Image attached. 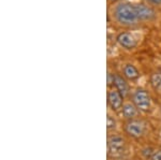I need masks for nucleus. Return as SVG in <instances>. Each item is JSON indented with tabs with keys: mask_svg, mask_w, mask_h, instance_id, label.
<instances>
[{
	"mask_svg": "<svg viewBox=\"0 0 161 160\" xmlns=\"http://www.w3.org/2000/svg\"><path fill=\"white\" fill-rule=\"evenodd\" d=\"M115 15L118 22L124 25H133L139 19L136 15V8H134V6H132V4H128V3L119 4L116 8Z\"/></svg>",
	"mask_w": 161,
	"mask_h": 160,
	"instance_id": "nucleus-1",
	"label": "nucleus"
},
{
	"mask_svg": "<svg viewBox=\"0 0 161 160\" xmlns=\"http://www.w3.org/2000/svg\"><path fill=\"white\" fill-rule=\"evenodd\" d=\"M132 103L136 105L139 111L147 112L150 109L152 100H150V97L146 90L139 88L132 95Z\"/></svg>",
	"mask_w": 161,
	"mask_h": 160,
	"instance_id": "nucleus-2",
	"label": "nucleus"
},
{
	"mask_svg": "<svg viewBox=\"0 0 161 160\" xmlns=\"http://www.w3.org/2000/svg\"><path fill=\"white\" fill-rule=\"evenodd\" d=\"M126 132L127 135H129L131 138H140L144 135V131H145V126L144 124L140 120H136V119H132L130 122H128L126 124Z\"/></svg>",
	"mask_w": 161,
	"mask_h": 160,
	"instance_id": "nucleus-3",
	"label": "nucleus"
},
{
	"mask_svg": "<svg viewBox=\"0 0 161 160\" xmlns=\"http://www.w3.org/2000/svg\"><path fill=\"white\" fill-rule=\"evenodd\" d=\"M124 148H125V141L121 136L113 135L108 140V151L110 155L116 156V155L121 154Z\"/></svg>",
	"mask_w": 161,
	"mask_h": 160,
	"instance_id": "nucleus-4",
	"label": "nucleus"
},
{
	"mask_svg": "<svg viewBox=\"0 0 161 160\" xmlns=\"http://www.w3.org/2000/svg\"><path fill=\"white\" fill-rule=\"evenodd\" d=\"M108 105L113 111H118L124 107V97L117 89L111 90L108 95Z\"/></svg>",
	"mask_w": 161,
	"mask_h": 160,
	"instance_id": "nucleus-5",
	"label": "nucleus"
},
{
	"mask_svg": "<svg viewBox=\"0 0 161 160\" xmlns=\"http://www.w3.org/2000/svg\"><path fill=\"white\" fill-rule=\"evenodd\" d=\"M134 8H136V15L139 19L146 20V19H152L155 17V11L152 8L145 6V4H136Z\"/></svg>",
	"mask_w": 161,
	"mask_h": 160,
	"instance_id": "nucleus-6",
	"label": "nucleus"
},
{
	"mask_svg": "<svg viewBox=\"0 0 161 160\" xmlns=\"http://www.w3.org/2000/svg\"><path fill=\"white\" fill-rule=\"evenodd\" d=\"M117 42L127 50H132L136 46V40L133 38V36H131L128 32L119 33L117 37Z\"/></svg>",
	"mask_w": 161,
	"mask_h": 160,
	"instance_id": "nucleus-7",
	"label": "nucleus"
},
{
	"mask_svg": "<svg viewBox=\"0 0 161 160\" xmlns=\"http://www.w3.org/2000/svg\"><path fill=\"white\" fill-rule=\"evenodd\" d=\"M114 85L116 86V89L123 95L124 98L129 95L130 87H129L128 83H127L126 80H125L123 76L118 75V74H115V82H114Z\"/></svg>",
	"mask_w": 161,
	"mask_h": 160,
	"instance_id": "nucleus-8",
	"label": "nucleus"
},
{
	"mask_svg": "<svg viewBox=\"0 0 161 160\" xmlns=\"http://www.w3.org/2000/svg\"><path fill=\"white\" fill-rule=\"evenodd\" d=\"M137 113H139V110L133 103L129 102V103H126L124 104L123 107V115L127 119H130L132 120L133 118H136L137 116Z\"/></svg>",
	"mask_w": 161,
	"mask_h": 160,
	"instance_id": "nucleus-9",
	"label": "nucleus"
},
{
	"mask_svg": "<svg viewBox=\"0 0 161 160\" xmlns=\"http://www.w3.org/2000/svg\"><path fill=\"white\" fill-rule=\"evenodd\" d=\"M124 75L128 80L134 81V80H136L140 76V73L133 64H126L124 68Z\"/></svg>",
	"mask_w": 161,
	"mask_h": 160,
	"instance_id": "nucleus-10",
	"label": "nucleus"
},
{
	"mask_svg": "<svg viewBox=\"0 0 161 160\" xmlns=\"http://www.w3.org/2000/svg\"><path fill=\"white\" fill-rule=\"evenodd\" d=\"M150 84L156 90H161V71H157L152 74Z\"/></svg>",
	"mask_w": 161,
	"mask_h": 160,
	"instance_id": "nucleus-11",
	"label": "nucleus"
},
{
	"mask_svg": "<svg viewBox=\"0 0 161 160\" xmlns=\"http://www.w3.org/2000/svg\"><path fill=\"white\" fill-rule=\"evenodd\" d=\"M116 127V120L114 119V117L108 115V118H106V128L108 130H113Z\"/></svg>",
	"mask_w": 161,
	"mask_h": 160,
	"instance_id": "nucleus-12",
	"label": "nucleus"
},
{
	"mask_svg": "<svg viewBox=\"0 0 161 160\" xmlns=\"http://www.w3.org/2000/svg\"><path fill=\"white\" fill-rule=\"evenodd\" d=\"M149 160H161V149H156L153 152Z\"/></svg>",
	"mask_w": 161,
	"mask_h": 160,
	"instance_id": "nucleus-13",
	"label": "nucleus"
},
{
	"mask_svg": "<svg viewBox=\"0 0 161 160\" xmlns=\"http://www.w3.org/2000/svg\"><path fill=\"white\" fill-rule=\"evenodd\" d=\"M114 82H115V75H114V74H111L110 72H108V85L111 86V85L114 84Z\"/></svg>",
	"mask_w": 161,
	"mask_h": 160,
	"instance_id": "nucleus-14",
	"label": "nucleus"
},
{
	"mask_svg": "<svg viewBox=\"0 0 161 160\" xmlns=\"http://www.w3.org/2000/svg\"><path fill=\"white\" fill-rule=\"evenodd\" d=\"M150 1L153 2V3H161V0H150Z\"/></svg>",
	"mask_w": 161,
	"mask_h": 160,
	"instance_id": "nucleus-15",
	"label": "nucleus"
},
{
	"mask_svg": "<svg viewBox=\"0 0 161 160\" xmlns=\"http://www.w3.org/2000/svg\"><path fill=\"white\" fill-rule=\"evenodd\" d=\"M113 1H116V0H113Z\"/></svg>",
	"mask_w": 161,
	"mask_h": 160,
	"instance_id": "nucleus-16",
	"label": "nucleus"
}]
</instances>
